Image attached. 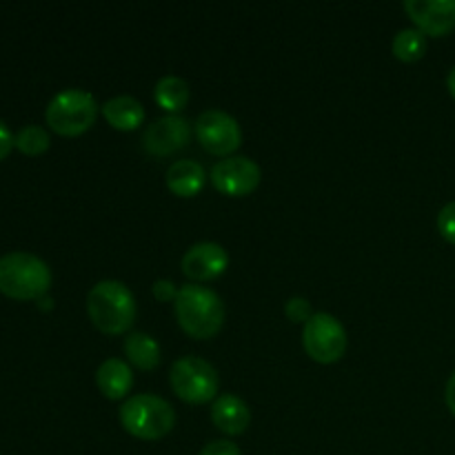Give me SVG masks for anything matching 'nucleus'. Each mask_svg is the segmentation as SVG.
Wrapping results in <instances>:
<instances>
[{"label":"nucleus","mask_w":455,"mask_h":455,"mask_svg":"<svg viewBox=\"0 0 455 455\" xmlns=\"http://www.w3.org/2000/svg\"><path fill=\"white\" fill-rule=\"evenodd\" d=\"M176 318L187 336L209 340L218 336L225 324V305L220 296L203 284H185L176 298Z\"/></svg>","instance_id":"obj_1"},{"label":"nucleus","mask_w":455,"mask_h":455,"mask_svg":"<svg viewBox=\"0 0 455 455\" xmlns=\"http://www.w3.org/2000/svg\"><path fill=\"white\" fill-rule=\"evenodd\" d=\"M136 298L127 284L118 280H102L93 284L87 296V314L92 323L109 336L129 331L136 323Z\"/></svg>","instance_id":"obj_2"},{"label":"nucleus","mask_w":455,"mask_h":455,"mask_svg":"<svg viewBox=\"0 0 455 455\" xmlns=\"http://www.w3.org/2000/svg\"><path fill=\"white\" fill-rule=\"evenodd\" d=\"M52 287L47 262L27 251H12L0 258V293L12 300H40Z\"/></svg>","instance_id":"obj_3"},{"label":"nucleus","mask_w":455,"mask_h":455,"mask_svg":"<svg viewBox=\"0 0 455 455\" xmlns=\"http://www.w3.org/2000/svg\"><path fill=\"white\" fill-rule=\"evenodd\" d=\"M120 425L133 438L151 443L164 438L176 427V411L160 395L140 394L120 407Z\"/></svg>","instance_id":"obj_4"},{"label":"nucleus","mask_w":455,"mask_h":455,"mask_svg":"<svg viewBox=\"0 0 455 455\" xmlns=\"http://www.w3.org/2000/svg\"><path fill=\"white\" fill-rule=\"evenodd\" d=\"M98 118V102L83 89H62L52 98L44 111V120L52 132L60 136H80L93 127Z\"/></svg>","instance_id":"obj_5"},{"label":"nucleus","mask_w":455,"mask_h":455,"mask_svg":"<svg viewBox=\"0 0 455 455\" xmlns=\"http://www.w3.org/2000/svg\"><path fill=\"white\" fill-rule=\"evenodd\" d=\"M169 382H172L173 394L189 404L212 403L220 385L216 369L207 360L196 358V355L176 360L169 371Z\"/></svg>","instance_id":"obj_6"},{"label":"nucleus","mask_w":455,"mask_h":455,"mask_svg":"<svg viewBox=\"0 0 455 455\" xmlns=\"http://www.w3.org/2000/svg\"><path fill=\"white\" fill-rule=\"evenodd\" d=\"M302 345H305V351L311 360L320 364H333L345 355L347 331L340 320L333 318L331 314L318 311L305 324Z\"/></svg>","instance_id":"obj_7"},{"label":"nucleus","mask_w":455,"mask_h":455,"mask_svg":"<svg viewBox=\"0 0 455 455\" xmlns=\"http://www.w3.org/2000/svg\"><path fill=\"white\" fill-rule=\"evenodd\" d=\"M196 138L209 154L231 158V154L243 142V132L234 116L220 109H209L203 111L196 120Z\"/></svg>","instance_id":"obj_8"},{"label":"nucleus","mask_w":455,"mask_h":455,"mask_svg":"<svg viewBox=\"0 0 455 455\" xmlns=\"http://www.w3.org/2000/svg\"><path fill=\"white\" fill-rule=\"evenodd\" d=\"M262 172L251 158L244 156H231V158L220 160L212 169V182L220 194L231 196V198H243L256 191L260 185Z\"/></svg>","instance_id":"obj_9"},{"label":"nucleus","mask_w":455,"mask_h":455,"mask_svg":"<svg viewBox=\"0 0 455 455\" xmlns=\"http://www.w3.org/2000/svg\"><path fill=\"white\" fill-rule=\"evenodd\" d=\"M191 138V124L189 120L182 116H164V118L154 120L149 127L145 129L142 136V147L149 156H172L187 147Z\"/></svg>","instance_id":"obj_10"},{"label":"nucleus","mask_w":455,"mask_h":455,"mask_svg":"<svg viewBox=\"0 0 455 455\" xmlns=\"http://www.w3.org/2000/svg\"><path fill=\"white\" fill-rule=\"evenodd\" d=\"M404 12L425 36L443 38L455 29V0H407Z\"/></svg>","instance_id":"obj_11"},{"label":"nucleus","mask_w":455,"mask_h":455,"mask_svg":"<svg viewBox=\"0 0 455 455\" xmlns=\"http://www.w3.org/2000/svg\"><path fill=\"white\" fill-rule=\"evenodd\" d=\"M229 267V256H227L225 247L218 243H198L189 247V251L182 258V271L189 280L196 283H209V280L218 278L225 274Z\"/></svg>","instance_id":"obj_12"},{"label":"nucleus","mask_w":455,"mask_h":455,"mask_svg":"<svg viewBox=\"0 0 455 455\" xmlns=\"http://www.w3.org/2000/svg\"><path fill=\"white\" fill-rule=\"evenodd\" d=\"M212 420L222 434L240 435L249 429L251 413H249V407L238 395L225 394L220 398H216V403H213Z\"/></svg>","instance_id":"obj_13"},{"label":"nucleus","mask_w":455,"mask_h":455,"mask_svg":"<svg viewBox=\"0 0 455 455\" xmlns=\"http://www.w3.org/2000/svg\"><path fill=\"white\" fill-rule=\"evenodd\" d=\"M98 389L105 398L123 400L133 387V373L129 364L120 358H109L98 367L96 373Z\"/></svg>","instance_id":"obj_14"},{"label":"nucleus","mask_w":455,"mask_h":455,"mask_svg":"<svg viewBox=\"0 0 455 455\" xmlns=\"http://www.w3.org/2000/svg\"><path fill=\"white\" fill-rule=\"evenodd\" d=\"M204 182H207V173H204L203 164L196 160H178L169 167L167 172V187L173 196L180 198H194L203 191Z\"/></svg>","instance_id":"obj_15"},{"label":"nucleus","mask_w":455,"mask_h":455,"mask_svg":"<svg viewBox=\"0 0 455 455\" xmlns=\"http://www.w3.org/2000/svg\"><path fill=\"white\" fill-rule=\"evenodd\" d=\"M102 116L118 132H133L145 120V109L132 96H116L102 105Z\"/></svg>","instance_id":"obj_16"},{"label":"nucleus","mask_w":455,"mask_h":455,"mask_svg":"<svg viewBox=\"0 0 455 455\" xmlns=\"http://www.w3.org/2000/svg\"><path fill=\"white\" fill-rule=\"evenodd\" d=\"M124 355H127L133 367L142 369V371H151L160 363V347L149 333L138 331L124 338Z\"/></svg>","instance_id":"obj_17"},{"label":"nucleus","mask_w":455,"mask_h":455,"mask_svg":"<svg viewBox=\"0 0 455 455\" xmlns=\"http://www.w3.org/2000/svg\"><path fill=\"white\" fill-rule=\"evenodd\" d=\"M154 98L164 111H169V116H178V111L185 109L191 98L189 84L178 76H164L156 83Z\"/></svg>","instance_id":"obj_18"},{"label":"nucleus","mask_w":455,"mask_h":455,"mask_svg":"<svg viewBox=\"0 0 455 455\" xmlns=\"http://www.w3.org/2000/svg\"><path fill=\"white\" fill-rule=\"evenodd\" d=\"M391 52L403 62L420 60L427 53V36L420 29H400L391 43Z\"/></svg>","instance_id":"obj_19"},{"label":"nucleus","mask_w":455,"mask_h":455,"mask_svg":"<svg viewBox=\"0 0 455 455\" xmlns=\"http://www.w3.org/2000/svg\"><path fill=\"white\" fill-rule=\"evenodd\" d=\"M52 140H49V133L44 132L38 124H29V127H22L16 133V149L25 156H40L49 149Z\"/></svg>","instance_id":"obj_20"},{"label":"nucleus","mask_w":455,"mask_h":455,"mask_svg":"<svg viewBox=\"0 0 455 455\" xmlns=\"http://www.w3.org/2000/svg\"><path fill=\"white\" fill-rule=\"evenodd\" d=\"M284 314H287V318L291 320V323L307 324L311 320V315H314V309H311V302L307 300V298L293 296L289 298V302L284 305Z\"/></svg>","instance_id":"obj_21"},{"label":"nucleus","mask_w":455,"mask_h":455,"mask_svg":"<svg viewBox=\"0 0 455 455\" xmlns=\"http://www.w3.org/2000/svg\"><path fill=\"white\" fill-rule=\"evenodd\" d=\"M438 231L447 243L455 244V200L444 204L438 213Z\"/></svg>","instance_id":"obj_22"},{"label":"nucleus","mask_w":455,"mask_h":455,"mask_svg":"<svg viewBox=\"0 0 455 455\" xmlns=\"http://www.w3.org/2000/svg\"><path fill=\"white\" fill-rule=\"evenodd\" d=\"M200 455H243V453H240V449L235 447L234 443H229V440H213V443H209L207 447L200 451Z\"/></svg>","instance_id":"obj_23"},{"label":"nucleus","mask_w":455,"mask_h":455,"mask_svg":"<svg viewBox=\"0 0 455 455\" xmlns=\"http://www.w3.org/2000/svg\"><path fill=\"white\" fill-rule=\"evenodd\" d=\"M178 291H180V289H176V284H173L172 280H156L154 283V296L158 298L160 302H176Z\"/></svg>","instance_id":"obj_24"},{"label":"nucleus","mask_w":455,"mask_h":455,"mask_svg":"<svg viewBox=\"0 0 455 455\" xmlns=\"http://www.w3.org/2000/svg\"><path fill=\"white\" fill-rule=\"evenodd\" d=\"M13 147H16V136H13V133L9 132L7 124L0 120V160L7 158V156L12 154Z\"/></svg>","instance_id":"obj_25"},{"label":"nucleus","mask_w":455,"mask_h":455,"mask_svg":"<svg viewBox=\"0 0 455 455\" xmlns=\"http://www.w3.org/2000/svg\"><path fill=\"white\" fill-rule=\"evenodd\" d=\"M447 407L451 409V413L455 416V371L447 382Z\"/></svg>","instance_id":"obj_26"},{"label":"nucleus","mask_w":455,"mask_h":455,"mask_svg":"<svg viewBox=\"0 0 455 455\" xmlns=\"http://www.w3.org/2000/svg\"><path fill=\"white\" fill-rule=\"evenodd\" d=\"M447 84H449V92H451V96L455 98V67L451 69V74H449Z\"/></svg>","instance_id":"obj_27"},{"label":"nucleus","mask_w":455,"mask_h":455,"mask_svg":"<svg viewBox=\"0 0 455 455\" xmlns=\"http://www.w3.org/2000/svg\"><path fill=\"white\" fill-rule=\"evenodd\" d=\"M49 307H53V305H52V300H49L47 296L40 298V309H49Z\"/></svg>","instance_id":"obj_28"}]
</instances>
